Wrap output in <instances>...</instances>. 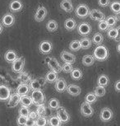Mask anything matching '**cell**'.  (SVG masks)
Segmentation results:
<instances>
[{"label":"cell","mask_w":120,"mask_h":126,"mask_svg":"<svg viewBox=\"0 0 120 126\" xmlns=\"http://www.w3.org/2000/svg\"><path fill=\"white\" fill-rule=\"evenodd\" d=\"M20 103L22 106H26L30 107V106L33 104V101L30 96H27V95H24V96H21Z\"/></svg>","instance_id":"83f0119b"},{"label":"cell","mask_w":120,"mask_h":126,"mask_svg":"<svg viewBox=\"0 0 120 126\" xmlns=\"http://www.w3.org/2000/svg\"><path fill=\"white\" fill-rule=\"evenodd\" d=\"M47 16V9L44 6H39L35 14V20L38 22H40L44 20Z\"/></svg>","instance_id":"8fae6325"},{"label":"cell","mask_w":120,"mask_h":126,"mask_svg":"<svg viewBox=\"0 0 120 126\" xmlns=\"http://www.w3.org/2000/svg\"><path fill=\"white\" fill-rule=\"evenodd\" d=\"M11 95V89L8 86H6V85H0V101H8Z\"/></svg>","instance_id":"9c48e42d"},{"label":"cell","mask_w":120,"mask_h":126,"mask_svg":"<svg viewBox=\"0 0 120 126\" xmlns=\"http://www.w3.org/2000/svg\"><path fill=\"white\" fill-rule=\"evenodd\" d=\"M72 69H73V67H72V63H64V64L62 66V71H63L64 73H70L72 72Z\"/></svg>","instance_id":"bcb514c9"},{"label":"cell","mask_w":120,"mask_h":126,"mask_svg":"<svg viewBox=\"0 0 120 126\" xmlns=\"http://www.w3.org/2000/svg\"><path fill=\"white\" fill-rule=\"evenodd\" d=\"M46 28L49 32H55V31H57V29H58L57 22H55L54 20L49 21L46 24Z\"/></svg>","instance_id":"d6a6232c"},{"label":"cell","mask_w":120,"mask_h":126,"mask_svg":"<svg viewBox=\"0 0 120 126\" xmlns=\"http://www.w3.org/2000/svg\"><path fill=\"white\" fill-rule=\"evenodd\" d=\"M117 51L120 54V43H119V45L117 46Z\"/></svg>","instance_id":"9f6ffc18"},{"label":"cell","mask_w":120,"mask_h":126,"mask_svg":"<svg viewBox=\"0 0 120 126\" xmlns=\"http://www.w3.org/2000/svg\"><path fill=\"white\" fill-rule=\"evenodd\" d=\"M89 16L94 21H97V22H100L102 20H105V14L101 11L98 10V9H93V10L90 11V14Z\"/></svg>","instance_id":"9a60e30c"},{"label":"cell","mask_w":120,"mask_h":126,"mask_svg":"<svg viewBox=\"0 0 120 126\" xmlns=\"http://www.w3.org/2000/svg\"><path fill=\"white\" fill-rule=\"evenodd\" d=\"M45 79H46V82H48L49 83L55 82L58 79V73L50 70L49 72L47 73V74L45 76Z\"/></svg>","instance_id":"4316f807"},{"label":"cell","mask_w":120,"mask_h":126,"mask_svg":"<svg viewBox=\"0 0 120 126\" xmlns=\"http://www.w3.org/2000/svg\"><path fill=\"white\" fill-rule=\"evenodd\" d=\"M91 40H92V43L99 46V45L102 44L103 40H104V36H103V35L101 34V33L97 32L93 35V38Z\"/></svg>","instance_id":"1f68e13d"},{"label":"cell","mask_w":120,"mask_h":126,"mask_svg":"<svg viewBox=\"0 0 120 126\" xmlns=\"http://www.w3.org/2000/svg\"><path fill=\"white\" fill-rule=\"evenodd\" d=\"M98 4L99 6L105 8V7H108L110 4V0H98Z\"/></svg>","instance_id":"c3c4849f"},{"label":"cell","mask_w":120,"mask_h":126,"mask_svg":"<svg viewBox=\"0 0 120 126\" xmlns=\"http://www.w3.org/2000/svg\"><path fill=\"white\" fill-rule=\"evenodd\" d=\"M117 29L116 28H114V27H110L109 28V30H108V32H107V35L108 37L109 38V39H113L114 40L115 38L117 36Z\"/></svg>","instance_id":"ee69618b"},{"label":"cell","mask_w":120,"mask_h":126,"mask_svg":"<svg viewBox=\"0 0 120 126\" xmlns=\"http://www.w3.org/2000/svg\"><path fill=\"white\" fill-rule=\"evenodd\" d=\"M98 28H99V30H100V32H107V31L109 30V27L108 26L106 21L102 20V21H100V22H99Z\"/></svg>","instance_id":"7bdbcfd3"},{"label":"cell","mask_w":120,"mask_h":126,"mask_svg":"<svg viewBox=\"0 0 120 126\" xmlns=\"http://www.w3.org/2000/svg\"><path fill=\"white\" fill-rule=\"evenodd\" d=\"M77 32L79 35H81V36H86L88 35L91 32V26L87 22H81L77 27Z\"/></svg>","instance_id":"5b68a950"},{"label":"cell","mask_w":120,"mask_h":126,"mask_svg":"<svg viewBox=\"0 0 120 126\" xmlns=\"http://www.w3.org/2000/svg\"><path fill=\"white\" fill-rule=\"evenodd\" d=\"M30 86L27 83H21L19 86L16 88V93L19 94L20 96H24V95H27L30 92Z\"/></svg>","instance_id":"44dd1931"},{"label":"cell","mask_w":120,"mask_h":126,"mask_svg":"<svg viewBox=\"0 0 120 126\" xmlns=\"http://www.w3.org/2000/svg\"><path fill=\"white\" fill-rule=\"evenodd\" d=\"M40 52L43 54H49L53 49V44L49 40H43L39 46Z\"/></svg>","instance_id":"ba28073f"},{"label":"cell","mask_w":120,"mask_h":126,"mask_svg":"<svg viewBox=\"0 0 120 126\" xmlns=\"http://www.w3.org/2000/svg\"><path fill=\"white\" fill-rule=\"evenodd\" d=\"M109 49L105 46L99 45L93 52V56L95 60L105 61L109 58Z\"/></svg>","instance_id":"6da1fadb"},{"label":"cell","mask_w":120,"mask_h":126,"mask_svg":"<svg viewBox=\"0 0 120 126\" xmlns=\"http://www.w3.org/2000/svg\"><path fill=\"white\" fill-rule=\"evenodd\" d=\"M36 126H46L48 125V119L44 116H38V118L36 120Z\"/></svg>","instance_id":"d590c367"},{"label":"cell","mask_w":120,"mask_h":126,"mask_svg":"<svg viewBox=\"0 0 120 126\" xmlns=\"http://www.w3.org/2000/svg\"><path fill=\"white\" fill-rule=\"evenodd\" d=\"M23 8V3L20 0H12L9 4V9L13 13H18Z\"/></svg>","instance_id":"2e32d148"},{"label":"cell","mask_w":120,"mask_h":126,"mask_svg":"<svg viewBox=\"0 0 120 126\" xmlns=\"http://www.w3.org/2000/svg\"><path fill=\"white\" fill-rule=\"evenodd\" d=\"M30 97L33 101V104L36 105V106L40 104H44L45 101V96H44V94L41 91V89L33 90Z\"/></svg>","instance_id":"3957f363"},{"label":"cell","mask_w":120,"mask_h":126,"mask_svg":"<svg viewBox=\"0 0 120 126\" xmlns=\"http://www.w3.org/2000/svg\"><path fill=\"white\" fill-rule=\"evenodd\" d=\"M106 21L108 26L110 27H114V26L117 24V18L115 17V16H109L105 19Z\"/></svg>","instance_id":"ab89813d"},{"label":"cell","mask_w":120,"mask_h":126,"mask_svg":"<svg viewBox=\"0 0 120 126\" xmlns=\"http://www.w3.org/2000/svg\"><path fill=\"white\" fill-rule=\"evenodd\" d=\"M47 65L51 71H53L57 73L62 71V66L59 64V63L55 58H49V61L47 62Z\"/></svg>","instance_id":"52a82bcc"},{"label":"cell","mask_w":120,"mask_h":126,"mask_svg":"<svg viewBox=\"0 0 120 126\" xmlns=\"http://www.w3.org/2000/svg\"><path fill=\"white\" fill-rule=\"evenodd\" d=\"M114 89L116 92H120V80L117 81L116 82H115V85H114Z\"/></svg>","instance_id":"f5cc1de1"},{"label":"cell","mask_w":120,"mask_h":126,"mask_svg":"<svg viewBox=\"0 0 120 126\" xmlns=\"http://www.w3.org/2000/svg\"><path fill=\"white\" fill-rule=\"evenodd\" d=\"M3 26L0 24V34H1V33L3 32Z\"/></svg>","instance_id":"6f0895ef"},{"label":"cell","mask_w":120,"mask_h":126,"mask_svg":"<svg viewBox=\"0 0 120 126\" xmlns=\"http://www.w3.org/2000/svg\"><path fill=\"white\" fill-rule=\"evenodd\" d=\"M48 106L49 109H51V110H58V109L60 107V103L58 99L51 98L49 101Z\"/></svg>","instance_id":"4dcf8cb0"},{"label":"cell","mask_w":120,"mask_h":126,"mask_svg":"<svg viewBox=\"0 0 120 126\" xmlns=\"http://www.w3.org/2000/svg\"><path fill=\"white\" fill-rule=\"evenodd\" d=\"M38 115H37L36 111H30L29 113V115H28V117L30 118V119H33V120H36L37 118H38Z\"/></svg>","instance_id":"f907efd6"},{"label":"cell","mask_w":120,"mask_h":126,"mask_svg":"<svg viewBox=\"0 0 120 126\" xmlns=\"http://www.w3.org/2000/svg\"><path fill=\"white\" fill-rule=\"evenodd\" d=\"M38 81H39V82L40 83L41 87H43V86H44V85H45V83H46V79H45V78H38Z\"/></svg>","instance_id":"db71d44e"},{"label":"cell","mask_w":120,"mask_h":126,"mask_svg":"<svg viewBox=\"0 0 120 126\" xmlns=\"http://www.w3.org/2000/svg\"><path fill=\"white\" fill-rule=\"evenodd\" d=\"M81 113L84 117H91L94 115L95 110L90 103L85 101L81 106Z\"/></svg>","instance_id":"277c9868"},{"label":"cell","mask_w":120,"mask_h":126,"mask_svg":"<svg viewBox=\"0 0 120 126\" xmlns=\"http://www.w3.org/2000/svg\"><path fill=\"white\" fill-rule=\"evenodd\" d=\"M70 73H71V78L73 80H80L82 78V72L79 68H73Z\"/></svg>","instance_id":"836d02e7"},{"label":"cell","mask_w":120,"mask_h":126,"mask_svg":"<svg viewBox=\"0 0 120 126\" xmlns=\"http://www.w3.org/2000/svg\"><path fill=\"white\" fill-rule=\"evenodd\" d=\"M110 9L114 14L118 13H120V2L119 1H114L110 3Z\"/></svg>","instance_id":"60d3db41"},{"label":"cell","mask_w":120,"mask_h":126,"mask_svg":"<svg viewBox=\"0 0 120 126\" xmlns=\"http://www.w3.org/2000/svg\"><path fill=\"white\" fill-rule=\"evenodd\" d=\"M26 125H27V126H34V125H36V120L28 117L27 120V123H26Z\"/></svg>","instance_id":"681fc988"},{"label":"cell","mask_w":120,"mask_h":126,"mask_svg":"<svg viewBox=\"0 0 120 126\" xmlns=\"http://www.w3.org/2000/svg\"><path fill=\"white\" fill-rule=\"evenodd\" d=\"M17 80L19 81L21 83H28L31 80V77L28 73L27 72H20L19 75L17 77Z\"/></svg>","instance_id":"603a6c76"},{"label":"cell","mask_w":120,"mask_h":126,"mask_svg":"<svg viewBox=\"0 0 120 126\" xmlns=\"http://www.w3.org/2000/svg\"><path fill=\"white\" fill-rule=\"evenodd\" d=\"M75 14L77 15V17L85 19L89 16V14H90V8H89V7L85 3L79 4V5L75 8Z\"/></svg>","instance_id":"7a4b0ae2"},{"label":"cell","mask_w":120,"mask_h":126,"mask_svg":"<svg viewBox=\"0 0 120 126\" xmlns=\"http://www.w3.org/2000/svg\"><path fill=\"white\" fill-rule=\"evenodd\" d=\"M115 17L117 18V20L120 21V13H118L115 14Z\"/></svg>","instance_id":"11a10c76"},{"label":"cell","mask_w":120,"mask_h":126,"mask_svg":"<svg viewBox=\"0 0 120 126\" xmlns=\"http://www.w3.org/2000/svg\"><path fill=\"white\" fill-rule=\"evenodd\" d=\"M2 23L4 27H10L15 23V16L12 13H6L2 18Z\"/></svg>","instance_id":"4fadbf2b"},{"label":"cell","mask_w":120,"mask_h":126,"mask_svg":"<svg viewBox=\"0 0 120 126\" xmlns=\"http://www.w3.org/2000/svg\"><path fill=\"white\" fill-rule=\"evenodd\" d=\"M69 49L72 51H78L81 49V46H80L79 40H72V41L69 45Z\"/></svg>","instance_id":"b9f144b4"},{"label":"cell","mask_w":120,"mask_h":126,"mask_svg":"<svg viewBox=\"0 0 120 126\" xmlns=\"http://www.w3.org/2000/svg\"><path fill=\"white\" fill-rule=\"evenodd\" d=\"M60 58L62 59V61H63L64 63H73L76 61V56L73 54L69 53V52L63 50L60 54Z\"/></svg>","instance_id":"5bb4252c"},{"label":"cell","mask_w":120,"mask_h":126,"mask_svg":"<svg viewBox=\"0 0 120 126\" xmlns=\"http://www.w3.org/2000/svg\"><path fill=\"white\" fill-rule=\"evenodd\" d=\"M77 22L73 18H68L64 22V27L67 31L72 32L77 28Z\"/></svg>","instance_id":"7402d4cb"},{"label":"cell","mask_w":120,"mask_h":126,"mask_svg":"<svg viewBox=\"0 0 120 126\" xmlns=\"http://www.w3.org/2000/svg\"><path fill=\"white\" fill-rule=\"evenodd\" d=\"M36 113L39 116H44L47 113L46 107L44 104H40L37 105V108H36Z\"/></svg>","instance_id":"f35d334b"},{"label":"cell","mask_w":120,"mask_h":126,"mask_svg":"<svg viewBox=\"0 0 120 126\" xmlns=\"http://www.w3.org/2000/svg\"><path fill=\"white\" fill-rule=\"evenodd\" d=\"M96 101H97V96H95V92H89L85 97V101L88 102L90 104L95 103Z\"/></svg>","instance_id":"74e56055"},{"label":"cell","mask_w":120,"mask_h":126,"mask_svg":"<svg viewBox=\"0 0 120 126\" xmlns=\"http://www.w3.org/2000/svg\"><path fill=\"white\" fill-rule=\"evenodd\" d=\"M60 8L66 13H71L74 9L71 0H63L60 3Z\"/></svg>","instance_id":"d6986e66"},{"label":"cell","mask_w":120,"mask_h":126,"mask_svg":"<svg viewBox=\"0 0 120 126\" xmlns=\"http://www.w3.org/2000/svg\"><path fill=\"white\" fill-rule=\"evenodd\" d=\"M63 124L60 121L59 118L58 117L57 115H53L50 116L49 119L48 120V125H51V126H60L62 125Z\"/></svg>","instance_id":"f546056e"},{"label":"cell","mask_w":120,"mask_h":126,"mask_svg":"<svg viewBox=\"0 0 120 126\" xmlns=\"http://www.w3.org/2000/svg\"><path fill=\"white\" fill-rule=\"evenodd\" d=\"M20 115H23V116H27L28 117L29 115V113H30V109L28 106H22V107L19 109V111H18Z\"/></svg>","instance_id":"f6af8a7d"},{"label":"cell","mask_w":120,"mask_h":126,"mask_svg":"<svg viewBox=\"0 0 120 126\" xmlns=\"http://www.w3.org/2000/svg\"><path fill=\"white\" fill-rule=\"evenodd\" d=\"M95 92V96L97 97H102L105 96V93H106V90H105V87L98 85V86L95 88V92Z\"/></svg>","instance_id":"e575fe53"},{"label":"cell","mask_w":120,"mask_h":126,"mask_svg":"<svg viewBox=\"0 0 120 126\" xmlns=\"http://www.w3.org/2000/svg\"><path fill=\"white\" fill-rule=\"evenodd\" d=\"M17 58V54L14 50H8L4 54V59L8 63H13Z\"/></svg>","instance_id":"cb8c5ba5"},{"label":"cell","mask_w":120,"mask_h":126,"mask_svg":"<svg viewBox=\"0 0 120 126\" xmlns=\"http://www.w3.org/2000/svg\"><path fill=\"white\" fill-rule=\"evenodd\" d=\"M114 114L109 108H103L100 111V118L103 122H109L113 119Z\"/></svg>","instance_id":"30bf717a"},{"label":"cell","mask_w":120,"mask_h":126,"mask_svg":"<svg viewBox=\"0 0 120 126\" xmlns=\"http://www.w3.org/2000/svg\"><path fill=\"white\" fill-rule=\"evenodd\" d=\"M97 84L102 87H107L109 84V77L105 74H101L97 79Z\"/></svg>","instance_id":"484cf974"},{"label":"cell","mask_w":120,"mask_h":126,"mask_svg":"<svg viewBox=\"0 0 120 126\" xmlns=\"http://www.w3.org/2000/svg\"><path fill=\"white\" fill-rule=\"evenodd\" d=\"M29 86H30V90H40V89H41V85H40V83L39 82V81L38 79H31L30 81V84H29Z\"/></svg>","instance_id":"8d00e7d4"},{"label":"cell","mask_w":120,"mask_h":126,"mask_svg":"<svg viewBox=\"0 0 120 126\" xmlns=\"http://www.w3.org/2000/svg\"><path fill=\"white\" fill-rule=\"evenodd\" d=\"M27 116H23V115H20L17 117V120H16V123H17L18 125H26V123H27Z\"/></svg>","instance_id":"7dc6e473"},{"label":"cell","mask_w":120,"mask_h":126,"mask_svg":"<svg viewBox=\"0 0 120 126\" xmlns=\"http://www.w3.org/2000/svg\"><path fill=\"white\" fill-rule=\"evenodd\" d=\"M95 58H94V56L92 55H85L83 58H82V63H83V65L86 66V67H89V66H91L94 64V63H95Z\"/></svg>","instance_id":"f1b7e54d"},{"label":"cell","mask_w":120,"mask_h":126,"mask_svg":"<svg viewBox=\"0 0 120 126\" xmlns=\"http://www.w3.org/2000/svg\"><path fill=\"white\" fill-rule=\"evenodd\" d=\"M57 116L59 118L60 121L62 124H67L68 121L70 120V115L67 112L65 108L59 107L57 110Z\"/></svg>","instance_id":"7c38bea8"},{"label":"cell","mask_w":120,"mask_h":126,"mask_svg":"<svg viewBox=\"0 0 120 126\" xmlns=\"http://www.w3.org/2000/svg\"><path fill=\"white\" fill-rule=\"evenodd\" d=\"M80 41V46H81V49H87L91 48V45H92V40L88 37H84L82 38Z\"/></svg>","instance_id":"d4e9b609"},{"label":"cell","mask_w":120,"mask_h":126,"mask_svg":"<svg viewBox=\"0 0 120 126\" xmlns=\"http://www.w3.org/2000/svg\"><path fill=\"white\" fill-rule=\"evenodd\" d=\"M12 63H13V65H12V69H13V72L19 73L20 72H22L23 70V68H24L25 60L22 57H21V58H16Z\"/></svg>","instance_id":"8992f818"},{"label":"cell","mask_w":120,"mask_h":126,"mask_svg":"<svg viewBox=\"0 0 120 126\" xmlns=\"http://www.w3.org/2000/svg\"><path fill=\"white\" fill-rule=\"evenodd\" d=\"M66 91L69 95L71 96H77L81 94V87L77 85H75V84H70L67 86V88H66Z\"/></svg>","instance_id":"e0dca14e"},{"label":"cell","mask_w":120,"mask_h":126,"mask_svg":"<svg viewBox=\"0 0 120 126\" xmlns=\"http://www.w3.org/2000/svg\"><path fill=\"white\" fill-rule=\"evenodd\" d=\"M67 82L63 78H58L55 82V89L58 92H63L67 88Z\"/></svg>","instance_id":"ffe728a7"},{"label":"cell","mask_w":120,"mask_h":126,"mask_svg":"<svg viewBox=\"0 0 120 126\" xmlns=\"http://www.w3.org/2000/svg\"><path fill=\"white\" fill-rule=\"evenodd\" d=\"M117 36H116V38L114 39V41H116V42H119L120 41V26H119L117 28Z\"/></svg>","instance_id":"816d5d0a"},{"label":"cell","mask_w":120,"mask_h":126,"mask_svg":"<svg viewBox=\"0 0 120 126\" xmlns=\"http://www.w3.org/2000/svg\"><path fill=\"white\" fill-rule=\"evenodd\" d=\"M20 99H21V96L19 94L16 93V92L11 95V96L8 99V106L9 107H16L20 103Z\"/></svg>","instance_id":"ac0fdd59"}]
</instances>
